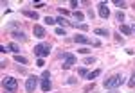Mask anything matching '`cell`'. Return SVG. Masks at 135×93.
Returning a JSON list of instances; mask_svg holds the SVG:
<instances>
[{
    "label": "cell",
    "instance_id": "obj_1",
    "mask_svg": "<svg viewBox=\"0 0 135 93\" xmlns=\"http://www.w3.org/2000/svg\"><path fill=\"white\" fill-rule=\"evenodd\" d=\"M121 84H124V77H123L121 73H117V75H112V77L104 79L103 86L106 90H115V88H119Z\"/></svg>",
    "mask_w": 135,
    "mask_h": 93
},
{
    "label": "cell",
    "instance_id": "obj_2",
    "mask_svg": "<svg viewBox=\"0 0 135 93\" xmlns=\"http://www.w3.org/2000/svg\"><path fill=\"white\" fill-rule=\"evenodd\" d=\"M2 88L6 90V93H16L18 83H16L15 77H4L2 79Z\"/></svg>",
    "mask_w": 135,
    "mask_h": 93
},
{
    "label": "cell",
    "instance_id": "obj_3",
    "mask_svg": "<svg viewBox=\"0 0 135 93\" xmlns=\"http://www.w3.org/2000/svg\"><path fill=\"white\" fill-rule=\"evenodd\" d=\"M32 52H34L36 57H47L49 52H51V45H49V43H38Z\"/></svg>",
    "mask_w": 135,
    "mask_h": 93
},
{
    "label": "cell",
    "instance_id": "obj_4",
    "mask_svg": "<svg viewBox=\"0 0 135 93\" xmlns=\"http://www.w3.org/2000/svg\"><path fill=\"white\" fill-rule=\"evenodd\" d=\"M38 81H42L38 75H29L25 79V90H27V93H34V90L38 88Z\"/></svg>",
    "mask_w": 135,
    "mask_h": 93
},
{
    "label": "cell",
    "instance_id": "obj_5",
    "mask_svg": "<svg viewBox=\"0 0 135 93\" xmlns=\"http://www.w3.org/2000/svg\"><path fill=\"white\" fill-rule=\"evenodd\" d=\"M74 64H76V56L70 54V52H65V54H63V64H61V68H63V70H69V68H72Z\"/></svg>",
    "mask_w": 135,
    "mask_h": 93
},
{
    "label": "cell",
    "instance_id": "obj_6",
    "mask_svg": "<svg viewBox=\"0 0 135 93\" xmlns=\"http://www.w3.org/2000/svg\"><path fill=\"white\" fill-rule=\"evenodd\" d=\"M74 41L76 43H81V45H95V47H99V41H92L88 36H85V34H78V36H74Z\"/></svg>",
    "mask_w": 135,
    "mask_h": 93
},
{
    "label": "cell",
    "instance_id": "obj_7",
    "mask_svg": "<svg viewBox=\"0 0 135 93\" xmlns=\"http://www.w3.org/2000/svg\"><path fill=\"white\" fill-rule=\"evenodd\" d=\"M97 9H99V16H101L103 20H106V18L110 16V9H108V6H106V2H99Z\"/></svg>",
    "mask_w": 135,
    "mask_h": 93
},
{
    "label": "cell",
    "instance_id": "obj_8",
    "mask_svg": "<svg viewBox=\"0 0 135 93\" xmlns=\"http://www.w3.org/2000/svg\"><path fill=\"white\" fill-rule=\"evenodd\" d=\"M32 32H34V36L40 38V40H43V38L47 36V34H45V29H43L42 25H34V27H32Z\"/></svg>",
    "mask_w": 135,
    "mask_h": 93
},
{
    "label": "cell",
    "instance_id": "obj_9",
    "mask_svg": "<svg viewBox=\"0 0 135 93\" xmlns=\"http://www.w3.org/2000/svg\"><path fill=\"white\" fill-rule=\"evenodd\" d=\"M22 14H23V16H27V18H31V20H40V14H38L36 11L23 9V11H22Z\"/></svg>",
    "mask_w": 135,
    "mask_h": 93
},
{
    "label": "cell",
    "instance_id": "obj_10",
    "mask_svg": "<svg viewBox=\"0 0 135 93\" xmlns=\"http://www.w3.org/2000/svg\"><path fill=\"white\" fill-rule=\"evenodd\" d=\"M11 36H13V40H16V41H25V40H27L25 32H22V31H15V32H11Z\"/></svg>",
    "mask_w": 135,
    "mask_h": 93
},
{
    "label": "cell",
    "instance_id": "obj_11",
    "mask_svg": "<svg viewBox=\"0 0 135 93\" xmlns=\"http://www.w3.org/2000/svg\"><path fill=\"white\" fill-rule=\"evenodd\" d=\"M51 88H52V84H51V79H49V81H42V91L49 93V91H51Z\"/></svg>",
    "mask_w": 135,
    "mask_h": 93
},
{
    "label": "cell",
    "instance_id": "obj_12",
    "mask_svg": "<svg viewBox=\"0 0 135 93\" xmlns=\"http://www.w3.org/2000/svg\"><path fill=\"white\" fill-rule=\"evenodd\" d=\"M121 32H123V34H126V36H130V34H132V27H130V25H124V23H121Z\"/></svg>",
    "mask_w": 135,
    "mask_h": 93
},
{
    "label": "cell",
    "instance_id": "obj_13",
    "mask_svg": "<svg viewBox=\"0 0 135 93\" xmlns=\"http://www.w3.org/2000/svg\"><path fill=\"white\" fill-rule=\"evenodd\" d=\"M94 34L95 36H110V32L106 29H94Z\"/></svg>",
    "mask_w": 135,
    "mask_h": 93
},
{
    "label": "cell",
    "instance_id": "obj_14",
    "mask_svg": "<svg viewBox=\"0 0 135 93\" xmlns=\"http://www.w3.org/2000/svg\"><path fill=\"white\" fill-rule=\"evenodd\" d=\"M15 61L16 63H20V64H27V57H23V56H20V54H16V56H15Z\"/></svg>",
    "mask_w": 135,
    "mask_h": 93
},
{
    "label": "cell",
    "instance_id": "obj_15",
    "mask_svg": "<svg viewBox=\"0 0 135 93\" xmlns=\"http://www.w3.org/2000/svg\"><path fill=\"white\" fill-rule=\"evenodd\" d=\"M99 75H101V70H94V72H90L88 75H86V79H88V81H92V79L99 77Z\"/></svg>",
    "mask_w": 135,
    "mask_h": 93
},
{
    "label": "cell",
    "instance_id": "obj_16",
    "mask_svg": "<svg viewBox=\"0 0 135 93\" xmlns=\"http://www.w3.org/2000/svg\"><path fill=\"white\" fill-rule=\"evenodd\" d=\"M74 18H76L78 21H83L85 20V14L81 13V11H74Z\"/></svg>",
    "mask_w": 135,
    "mask_h": 93
},
{
    "label": "cell",
    "instance_id": "obj_17",
    "mask_svg": "<svg viewBox=\"0 0 135 93\" xmlns=\"http://www.w3.org/2000/svg\"><path fill=\"white\" fill-rule=\"evenodd\" d=\"M56 23H60V25H61V27H65V25H69V21L65 20V18H63V16H58V18H56Z\"/></svg>",
    "mask_w": 135,
    "mask_h": 93
},
{
    "label": "cell",
    "instance_id": "obj_18",
    "mask_svg": "<svg viewBox=\"0 0 135 93\" xmlns=\"http://www.w3.org/2000/svg\"><path fill=\"white\" fill-rule=\"evenodd\" d=\"M78 73H79V75H81V77H86V75H88V70H86V68H85V66H81V68H78Z\"/></svg>",
    "mask_w": 135,
    "mask_h": 93
},
{
    "label": "cell",
    "instance_id": "obj_19",
    "mask_svg": "<svg viewBox=\"0 0 135 93\" xmlns=\"http://www.w3.org/2000/svg\"><path fill=\"white\" fill-rule=\"evenodd\" d=\"M85 64H94L95 63V57H92V56H88V57H85Z\"/></svg>",
    "mask_w": 135,
    "mask_h": 93
},
{
    "label": "cell",
    "instance_id": "obj_20",
    "mask_svg": "<svg viewBox=\"0 0 135 93\" xmlns=\"http://www.w3.org/2000/svg\"><path fill=\"white\" fill-rule=\"evenodd\" d=\"M40 79H42V81H49V79H51V72H47V70H45V72L42 73V77H40Z\"/></svg>",
    "mask_w": 135,
    "mask_h": 93
},
{
    "label": "cell",
    "instance_id": "obj_21",
    "mask_svg": "<svg viewBox=\"0 0 135 93\" xmlns=\"http://www.w3.org/2000/svg\"><path fill=\"white\" fill-rule=\"evenodd\" d=\"M56 34H58V36H65V34H67V31H65L63 27H58V29H56Z\"/></svg>",
    "mask_w": 135,
    "mask_h": 93
},
{
    "label": "cell",
    "instance_id": "obj_22",
    "mask_svg": "<svg viewBox=\"0 0 135 93\" xmlns=\"http://www.w3.org/2000/svg\"><path fill=\"white\" fill-rule=\"evenodd\" d=\"M45 23H47V25H54V23H56V20H54V18H51V16H47V18H45Z\"/></svg>",
    "mask_w": 135,
    "mask_h": 93
},
{
    "label": "cell",
    "instance_id": "obj_23",
    "mask_svg": "<svg viewBox=\"0 0 135 93\" xmlns=\"http://www.w3.org/2000/svg\"><path fill=\"white\" fill-rule=\"evenodd\" d=\"M36 66H40V68H43V66H45V61H43V57H38V61H36Z\"/></svg>",
    "mask_w": 135,
    "mask_h": 93
},
{
    "label": "cell",
    "instance_id": "obj_24",
    "mask_svg": "<svg viewBox=\"0 0 135 93\" xmlns=\"http://www.w3.org/2000/svg\"><path fill=\"white\" fill-rule=\"evenodd\" d=\"M128 86H130V88H133V86H135V72L132 73V79H130V83H128Z\"/></svg>",
    "mask_w": 135,
    "mask_h": 93
},
{
    "label": "cell",
    "instance_id": "obj_25",
    "mask_svg": "<svg viewBox=\"0 0 135 93\" xmlns=\"http://www.w3.org/2000/svg\"><path fill=\"white\" fill-rule=\"evenodd\" d=\"M117 20H119V21L124 20V13H123V11H119V13H117Z\"/></svg>",
    "mask_w": 135,
    "mask_h": 93
},
{
    "label": "cell",
    "instance_id": "obj_26",
    "mask_svg": "<svg viewBox=\"0 0 135 93\" xmlns=\"http://www.w3.org/2000/svg\"><path fill=\"white\" fill-rule=\"evenodd\" d=\"M114 4L117 6V7H124V6H126V2H121V0H115Z\"/></svg>",
    "mask_w": 135,
    "mask_h": 93
},
{
    "label": "cell",
    "instance_id": "obj_27",
    "mask_svg": "<svg viewBox=\"0 0 135 93\" xmlns=\"http://www.w3.org/2000/svg\"><path fill=\"white\" fill-rule=\"evenodd\" d=\"M58 11H60V14H61V16H67V14H69V11H67V9H63V7H60Z\"/></svg>",
    "mask_w": 135,
    "mask_h": 93
},
{
    "label": "cell",
    "instance_id": "obj_28",
    "mask_svg": "<svg viewBox=\"0 0 135 93\" xmlns=\"http://www.w3.org/2000/svg\"><path fill=\"white\" fill-rule=\"evenodd\" d=\"M86 16H88L90 20H94V16H95V14H94V11H92V9H88V13H86Z\"/></svg>",
    "mask_w": 135,
    "mask_h": 93
},
{
    "label": "cell",
    "instance_id": "obj_29",
    "mask_svg": "<svg viewBox=\"0 0 135 93\" xmlns=\"http://www.w3.org/2000/svg\"><path fill=\"white\" fill-rule=\"evenodd\" d=\"M78 6H79L78 0H70V7H78Z\"/></svg>",
    "mask_w": 135,
    "mask_h": 93
},
{
    "label": "cell",
    "instance_id": "obj_30",
    "mask_svg": "<svg viewBox=\"0 0 135 93\" xmlns=\"http://www.w3.org/2000/svg\"><path fill=\"white\" fill-rule=\"evenodd\" d=\"M34 7H45V2H36Z\"/></svg>",
    "mask_w": 135,
    "mask_h": 93
},
{
    "label": "cell",
    "instance_id": "obj_31",
    "mask_svg": "<svg viewBox=\"0 0 135 93\" xmlns=\"http://www.w3.org/2000/svg\"><path fill=\"white\" fill-rule=\"evenodd\" d=\"M78 52H79V54H88V48H79Z\"/></svg>",
    "mask_w": 135,
    "mask_h": 93
},
{
    "label": "cell",
    "instance_id": "obj_32",
    "mask_svg": "<svg viewBox=\"0 0 135 93\" xmlns=\"http://www.w3.org/2000/svg\"><path fill=\"white\" fill-rule=\"evenodd\" d=\"M132 31H133V32H135V23H133V27H132Z\"/></svg>",
    "mask_w": 135,
    "mask_h": 93
}]
</instances>
